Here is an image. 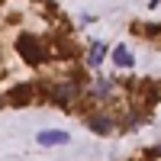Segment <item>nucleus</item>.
Listing matches in <instances>:
<instances>
[{
  "label": "nucleus",
  "mask_w": 161,
  "mask_h": 161,
  "mask_svg": "<svg viewBox=\"0 0 161 161\" xmlns=\"http://www.w3.org/2000/svg\"><path fill=\"white\" fill-rule=\"evenodd\" d=\"M16 48H19V55L29 61V64H36V68H39V64H45L48 55H52V52L45 48V42H42V39H36V36H19V39H16Z\"/></svg>",
  "instance_id": "f257e3e1"
},
{
  "label": "nucleus",
  "mask_w": 161,
  "mask_h": 161,
  "mask_svg": "<svg viewBox=\"0 0 161 161\" xmlns=\"http://www.w3.org/2000/svg\"><path fill=\"white\" fill-rule=\"evenodd\" d=\"M45 93H48V100H52V103L68 106L71 100H77V84H74V80H64V84H52Z\"/></svg>",
  "instance_id": "f03ea898"
},
{
  "label": "nucleus",
  "mask_w": 161,
  "mask_h": 161,
  "mask_svg": "<svg viewBox=\"0 0 161 161\" xmlns=\"http://www.w3.org/2000/svg\"><path fill=\"white\" fill-rule=\"evenodd\" d=\"M32 97H36V87H32V84H16V87H13L3 100H10L13 106H23V103H29Z\"/></svg>",
  "instance_id": "7ed1b4c3"
},
{
  "label": "nucleus",
  "mask_w": 161,
  "mask_h": 161,
  "mask_svg": "<svg viewBox=\"0 0 161 161\" xmlns=\"http://www.w3.org/2000/svg\"><path fill=\"white\" fill-rule=\"evenodd\" d=\"M87 126H90V132H97V136H110L116 123H113V116H90Z\"/></svg>",
  "instance_id": "20e7f679"
},
{
  "label": "nucleus",
  "mask_w": 161,
  "mask_h": 161,
  "mask_svg": "<svg viewBox=\"0 0 161 161\" xmlns=\"http://www.w3.org/2000/svg\"><path fill=\"white\" fill-rule=\"evenodd\" d=\"M64 142H68V136H64V132H52V129L39 132V145H64Z\"/></svg>",
  "instance_id": "39448f33"
},
{
  "label": "nucleus",
  "mask_w": 161,
  "mask_h": 161,
  "mask_svg": "<svg viewBox=\"0 0 161 161\" xmlns=\"http://www.w3.org/2000/svg\"><path fill=\"white\" fill-rule=\"evenodd\" d=\"M113 61H116V68H132V52H126V45H119L113 52Z\"/></svg>",
  "instance_id": "423d86ee"
},
{
  "label": "nucleus",
  "mask_w": 161,
  "mask_h": 161,
  "mask_svg": "<svg viewBox=\"0 0 161 161\" xmlns=\"http://www.w3.org/2000/svg\"><path fill=\"white\" fill-rule=\"evenodd\" d=\"M103 55H106V45H103V42H93V45H90L87 61H90V64H100V61H103Z\"/></svg>",
  "instance_id": "0eeeda50"
},
{
  "label": "nucleus",
  "mask_w": 161,
  "mask_h": 161,
  "mask_svg": "<svg viewBox=\"0 0 161 161\" xmlns=\"http://www.w3.org/2000/svg\"><path fill=\"white\" fill-rule=\"evenodd\" d=\"M152 3H158V0H152Z\"/></svg>",
  "instance_id": "6e6552de"
},
{
  "label": "nucleus",
  "mask_w": 161,
  "mask_h": 161,
  "mask_svg": "<svg viewBox=\"0 0 161 161\" xmlns=\"http://www.w3.org/2000/svg\"><path fill=\"white\" fill-rule=\"evenodd\" d=\"M0 103H3V97H0Z\"/></svg>",
  "instance_id": "1a4fd4ad"
}]
</instances>
